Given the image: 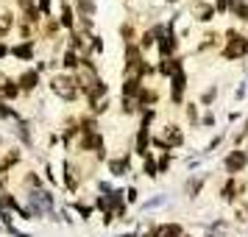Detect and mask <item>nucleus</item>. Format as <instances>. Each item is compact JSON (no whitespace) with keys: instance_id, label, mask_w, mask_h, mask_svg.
<instances>
[{"instance_id":"f257e3e1","label":"nucleus","mask_w":248,"mask_h":237,"mask_svg":"<svg viewBox=\"0 0 248 237\" xmlns=\"http://www.w3.org/2000/svg\"><path fill=\"white\" fill-rule=\"evenodd\" d=\"M248 53V39L246 36H237L234 31H229V39H226V47H223V56L229 62H234V59L246 56Z\"/></svg>"},{"instance_id":"f03ea898","label":"nucleus","mask_w":248,"mask_h":237,"mask_svg":"<svg viewBox=\"0 0 248 237\" xmlns=\"http://www.w3.org/2000/svg\"><path fill=\"white\" fill-rule=\"evenodd\" d=\"M50 90L56 92L59 98H64V101H73V98L78 95V90H76V81L70 79V76H59V79H53Z\"/></svg>"},{"instance_id":"7ed1b4c3","label":"nucleus","mask_w":248,"mask_h":237,"mask_svg":"<svg viewBox=\"0 0 248 237\" xmlns=\"http://www.w3.org/2000/svg\"><path fill=\"white\" fill-rule=\"evenodd\" d=\"M246 165H248L246 151H232V154L226 157V170H229V173H237V170H243Z\"/></svg>"},{"instance_id":"20e7f679","label":"nucleus","mask_w":248,"mask_h":237,"mask_svg":"<svg viewBox=\"0 0 248 237\" xmlns=\"http://www.w3.org/2000/svg\"><path fill=\"white\" fill-rule=\"evenodd\" d=\"M184 87H187V76L184 73H176L173 76V103L179 106L181 98H184Z\"/></svg>"},{"instance_id":"39448f33","label":"nucleus","mask_w":248,"mask_h":237,"mask_svg":"<svg viewBox=\"0 0 248 237\" xmlns=\"http://www.w3.org/2000/svg\"><path fill=\"white\" fill-rule=\"evenodd\" d=\"M151 237H181V226L179 223H162L151 232Z\"/></svg>"},{"instance_id":"423d86ee","label":"nucleus","mask_w":248,"mask_h":237,"mask_svg":"<svg viewBox=\"0 0 248 237\" xmlns=\"http://www.w3.org/2000/svg\"><path fill=\"white\" fill-rule=\"evenodd\" d=\"M140 64H142L140 50H137L134 45H128V50H125V70H128V73H131V70H140Z\"/></svg>"},{"instance_id":"0eeeda50","label":"nucleus","mask_w":248,"mask_h":237,"mask_svg":"<svg viewBox=\"0 0 248 237\" xmlns=\"http://www.w3.org/2000/svg\"><path fill=\"white\" fill-rule=\"evenodd\" d=\"M36 81H39V73H36V70H28V73H23V76H20V90L31 92L36 87Z\"/></svg>"},{"instance_id":"6e6552de","label":"nucleus","mask_w":248,"mask_h":237,"mask_svg":"<svg viewBox=\"0 0 248 237\" xmlns=\"http://www.w3.org/2000/svg\"><path fill=\"white\" fill-rule=\"evenodd\" d=\"M173 50H176V36H173V31H170L168 36L159 39V53H162V56H170Z\"/></svg>"},{"instance_id":"1a4fd4ad","label":"nucleus","mask_w":248,"mask_h":237,"mask_svg":"<svg viewBox=\"0 0 248 237\" xmlns=\"http://www.w3.org/2000/svg\"><path fill=\"white\" fill-rule=\"evenodd\" d=\"M159 73H162V76H176V73H181V62L168 59V62H162V64H159Z\"/></svg>"},{"instance_id":"9d476101","label":"nucleus","mask_w":248,"mask_h":237,"mask_svg":"<svg viewBox=\"0 0 248 237\" xmlns=\"http://www.w3.org/2000/svg\"><path fill=\"white\" fill-rule=\"evenodd\" d=\"M109 168H112L114 176H123L125 170H128V159H112V162H109Z\"/></svg>"},{"instance_id":"9b49d317","label":"nucleus","mask_w":248,"mask_h":237,"mask_svg":"<svg viewBox=\"0 0 248 237\" xmlns=\"http://www.w3.org/2000/svg\"><path fill=\"white\" fill-rule=\"evenodd\" d=\"M31 53H34V45L31 42H23V45L14 47V56L17 59H31Z\"/></svg>"},{"instance_id":"f8f14e48","label":"nucleus","mask_w":248,"mask_h":237,"mask_svg":"<svg viewBox=\"0 0 248 237\" xmlns=\"http://www.w3.org/2000/svg\"><path fill=\"white\" fill-rule=\"evenodd\" d=\"M195 14H198V20H203V23H206V20H212V14H215V9L212 6H198V9H195Z\"/></svg>"},{"instance_id":"ddd939ff","label":"nucleus","mask_w":248,"mask_h":237,"mask_svg":"<svg viewBox=\"0 0 248 237\" xmlns=\"http://www.w3.org/2000/svg\"><path fill=\"white\" fill-rule=\"evenodd\" d=\"M76 3H78V9L84 12V17H92L95 14V3L92 0H76Z\"/></svg>"},{"instance_id":"4468645a","label":"nucleus","mask_w":248,"mask_h":237,"mask_svg":"<svg viewBox=\"0 0 248 237\" xmlns=\"http://www.w3.org/2000/svg\"><path fill=\"white\" fill-rule=\"evenodd\" d=\"M62 25H73V9H70V3L62 6Z\"/></svg>"},{"instance_id":"2eb2a0df","label":"nucleus","mask_w":248,"mask_h":237,"mask_svg":"<svg viewBox=\"0 0 248 237\" xmlns=\"http://www.w3.org/2000/svg\"><path fill=\"white\" fill-rule=\"evenodd\" d=\"M0 90H3V95H6V98H14V95L20 92V90L12 84V81H6V79H3V87H0Z\"/></svg>"},{"instance_id":"dca6fc26","label":"nucleus","mask_w":248,"mask_h":237,"mask_svg":"<svg viewBox=\"0 0 248 237\" xmlns=\"http://www.w3.org/2000/svg\"><path fill=\"white\" fill-rule=\"evenodd\" d=\"M234 14L240 17V20H246V23H248V3H237V6H234Z\"/></svg>"},{"instance_id":"f3484780","label":"nucleus","mask_w":248,"mask_h":237,"mask_svg":"<svg viewBox=\"0 0 248 237\" xmlns=\"http://www.w3.org/2000/svg\"><path fill=\"white\" fill-rule=\"evenodd\" d=\"M76 64H78V59H76V53H73V50H67V53H64V67L76 70Z\"/></svg>"},{"instance_id":"a211bd4d","label":"nucleus","mask_w":248,"mask_h":237,"mask_svg":"<svg viewBox=\"0 0 248 237\" xmlns=\"http://www.w3.org/2000/svg\"><path fill=\"white\" fill-rule=\"evenodd\" d=\"M223 198H226V201H232V198H234V181H229V184L223 187Z\"/></svg>"},{"instance_id":"6ab92c4d","label":"nucleus","mask_w":248,"mask_h":237,"mask_svg":"<svg viewBox=\"0 0 248 237\" xmlns=\"http://www.w3.org/2000/svg\"><path fill=\"white\" fill-rule=\"evenodd\" d=\"M145 173L148 176H156V162H154V159H148L145 162Z\"/></svg>"},{"instance_id":"aec40b11","label":"nucleus","mask_w":248,"mask_h":237,"mask_svg":"<svg viewBox=\"0 0 248 237\" xmlns=\"http://www.w3.org/2000/svg\"><path fill=\"white\" fill-rule=\"evenodd\" d=\"M39 12H50V0H39Z\"/></svg>"},{"instance_id":"412c9836","label":"nucleus","mask_w":248,"mask_h":237,"mask_svg":"<svg viewBox=\"0 0 248 237\" xmlns=\"http://www.w3.org/2000/svg\"><path fill=\"white\" fill-rule=\"evenodd\" d=\"M229 6H232V0H217V9H220V12H226Z\"/></svg>"},{"instance_id":"4be33fe9","label":"nucleus","mask_w":248,"mask_h":237,"mask_svg":"<svg viewBox=\"0 0 248 237\" xmlns=\"http://www.w3.org/2000/svg\"><path fill=\"white\" fill-rule=\"evenodd\" d=\"M6 53H9V47H6V45H3V42H0V59L6 56Z\"/></svg>"}]
</instances>
